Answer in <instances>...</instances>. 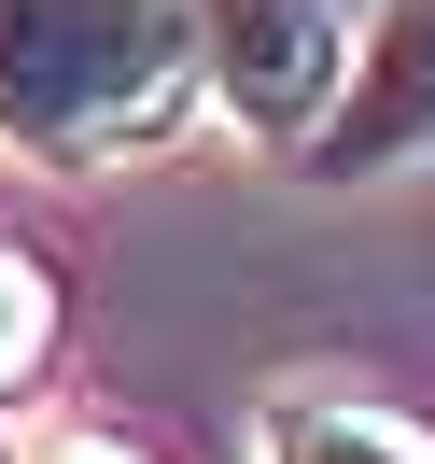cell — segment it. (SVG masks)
<instances>
[{"label": "cell", "instance_id": "obj_1", "mask_svg": "<svg viewBox=\"0 0 435 464\" xmlns=\"http://www.w3.org/2000/svg\"><path fill=\"white\" fill-rule=\"evenodd\" d=\"M183 57H197V0H0V141L57 169L155 141Z\"/></svg>", "mask_w": 435, "mask_h": 464}, {"label": "cell", "instance_id": "obj_2", "mask_svg": "<svg viewBox=\"0 0 435 464\" xmlns=\"http://www.w3.org/2000/svg\"><path fill=\"white\" fill-rule=\"evenodd\" d=\"M197 57H211V99L239 127H323L351 85L337 0H197Z\"/></svg>", "mask_w": 435, "mask_h": 464}, {"label": "cell", "instance_id": "obj_3", "mask_svg": "<svg viewBox=\"0 0 435 464\" xmlns=\"http://www.w3.org/2000/svg\"><path fill=\"white\" fill-rule=\"evenodd\" d=\"M421 127H435V0H407V14H393V43H379V71H365V99L323 127V169H351V155H393V141H421Z\"/></svg>", "mask_w": 435, "mask_h": 464}, {"label": "cell", "instance_id": "obj_4", "mask_svg": "<svg viewBox=\"0 0 435 464\" xmlns=\"http://www.w3.org/2000/svg\"><path fill=\"white\" fill-rule=\"evenodd\" d=\"M267 464H435V436L379 394H281L267 408Z\"/></svg>", "mask_w": 435, "mask_h": 464}, {"label": "cell", "instance_id": "obj_5", "mask_svg": "<svg viewBox=\"0 0 435 464\" xmlns=\"http://www.w3.org/2000/svg\"><path fill=\"white\" fill-rule=\"evenodd\" d=\"M43 324H57V310H43V267H29V254H0V380L43 352Z\"/></svg>", "mask_w": 435, "mask_h": 464}, {"label": "cell", "instance_id": "obj_6", "mask_svg": "<svg viewBox=\"0 0 435 464\" xmlns=\"http://www.w3.org/2000/svg\"><path fill=\"white\" fill-rule=\"evenodd\" d=\"M43 464H141V450H113V436H57Z\"/></svg>", "mask_w": 435, "mask_h": 464}]
</instances>
